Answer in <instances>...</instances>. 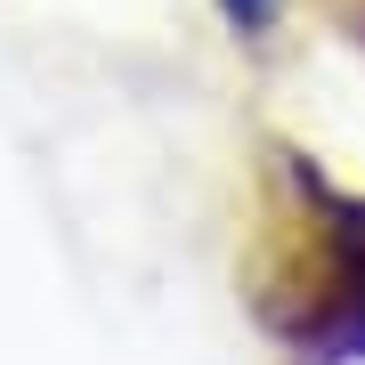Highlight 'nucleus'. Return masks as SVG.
<instances>
[{
    "label": "nucleus",
    "instance_id": "obj_2",
    "mask_svg": "<svg viewBox=\"0 0 365 365\" xmlns=\"http://www.w3.org/2000/svg\"><path fill=\"white\" fill-rule=\"evenodd\" d=\"M220 16H227L235 33H268L276 16H284V0H220Z\"/></svg>",
    "mask_w": 365,
    "mask_h": 365
},
{
    "label": "nucleus",
    "instance_id": "obj_1",
    "mask_svg": "<svg viewBox=\"0 0 365 365\" xmlns=\"http://www.w3.org/2000/svg\"><path fill=\"white\" fill-rule=\"evenodd\" d=\"M300 187H309V235H300L292 268V300L276 309L284 341H309L325 365L365 357V195L349 187H325L309 163H300Z\"/></svg>",
    "mask_w": 365,
    "mask_h": 365
}]
</instances>
